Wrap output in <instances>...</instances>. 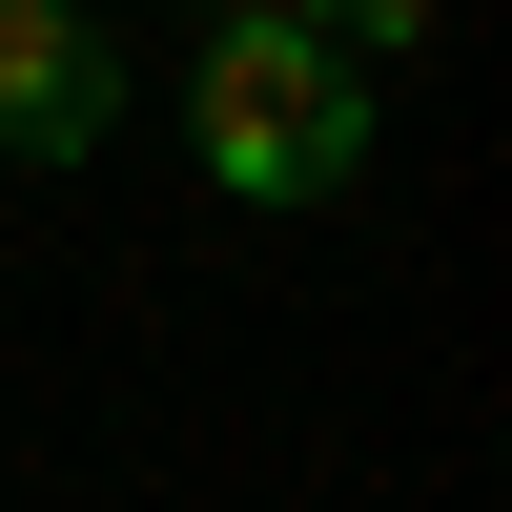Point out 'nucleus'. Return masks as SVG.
Listing matches in <instances>:
<instances>
[{
	"label": "nucleus",
	"mask_w": 512,
	"mask_h": 512,
	"mask_svg": "<svg viewBox=\"0 0 512 512\" xmlns=\"http://www.w3.org/2000/svg\"><path fill=\"white\" fill-rule=\"evenodd\" d=\"M369 103H390V82H369L308 0H287V21H205V62H185V144H205L226 205H328L369 164Z\"/></svg>",
	"instance_id": "f257e3e1"
},
{
	"label": "nucleus",
	"mask_w": 512,
	"mask_h": 512,
	"mask_svg": "<svg viewBox=\"0 0 512 512\" xmlns=\"http://www.w3.org/2000/svg\"><path fill=\"white\" fill-rule=\"evenodd\" d=\"M205 21H287V0H205Z\"/></svg>",
	"instance_id": "20e7f679"
},
{
	"label": "nucleus",
	"mask_w": 512,
	"mask_h": 512,
	"mask_svg": "<svg viewBox=\"0 0 512 512\" xmlns=\"http://www.w3.org/2000/svg\"><path fill=\"white\" fill-rule=\"evenodd\" d=\"M123 123V62L82 0H0V164H82Z\"/></svg>",
	"instance_id": "f03ea898"
},
{
	"label": "nucleus",
	"mask_w": 512,
	"mask_h": 512,
	"mask_svg": "<svg viewBox=\"0 0 512 512\" xmlns=\"http://www.w3.org/2000/svg\"><path fill=\"white\" fill-rule=\"evenodd\" d=\"M308 21H328V41H349V62H369V82H390V62H410V41H431V0H308Z\"/></svg>",
	"instance_id": "7ed1b4c3"
}]
</instances>
